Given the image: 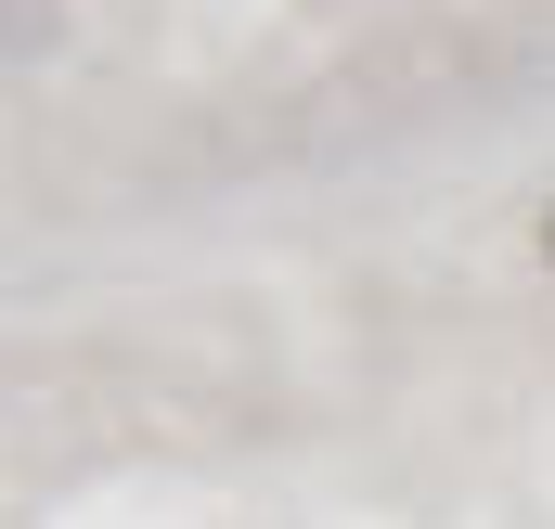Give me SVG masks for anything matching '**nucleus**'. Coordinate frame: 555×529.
<instances>
[{"label":"nucleus","mask_w":555,"mask_h":529,"mask_svg":"<svg viewBox=\"0 0 555 529\" xmlns=\"http://www.w3.org/2000/svg\"><path fill=\"white\" fill-rule=\"evenodd\" d=\"M543 259H555V207H543Z\"/></svg>","instance_id":"f257e3e1"}]
</instances>
